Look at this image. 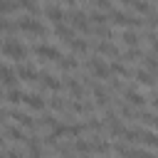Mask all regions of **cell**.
Segmentation results:
<instances>
[{
  "instance_id": "26",
  "label": "cell",
  "mask_w": 158,
  "mask_h": 158,
  "mask_svg": "<svg viewBox=\"0 0 158 158\" xmlns=\"http://www.w3.org/2000/svg\"><path fill=\"white\" fill-rule=\"evenodd\" d=\"M138 15H148V12H153V2H146V0H131L128 2Z\"/></svg>"
},
{
  "instance_id": "6",
  "label": "cell",
  "mask_w": 158,
  "mask_h": 158,
  "mask_svg": "<svg viewBox=\"0 0 158 158\" xmlns=\"http://www.w3.org/2000/svg\"><path fill=\"white\" fill-rule=\"evenodd\" d=\"M86 69H89L94 77H99V79H109V77H111L109 64H104L99 57H89V59H86Z\"/></svg>"
},
{
  "instance_id": "11",
  "label": "cell",
  "mask_w": 158,
  "mask_h": 158,
  "mask_svg": "<svg viewBox=\"0 0 158 158\" xmlns=\"http://www.w3.org/2000/svg\"><path fill=\"white\" fill-rule=\"evenodd\" d=\"M25 146H27V156L30 158H42L44 156V151H42V141L40 138H25Z\"/></svg>"
},
{
  "instance_id": "27",
  "label": "cell",
  "mask_w": 158,
  "mask_h": 158,
  "mask_svg": "<svg viewBox=\"0 0 158 158\" xmlns=\"http://www.w3.org/2000/svg\"><path fill=\"white\" fill-rule=\"evenodd\" d=\"M121 37H123V42H126L128 47H138V44H141V35H138L136 30H123Z\"/></svg>"
},
{
  "instance_id": "30",
  "label": "cell",
  "mask_w": 158,
  "mask_h": 158,
  "mask_svg": "<svg viewBox=\"0 0 158 158\" xmlns=\"http://www.w3.org/2000/svg\"><path fill=\"white\" fill-rule=\"evenodd\" d=\"M22 99H25V91H22V89L15 86V89L7 91V101H10V104H22Z\"/></svg>"
},
{
  "instance_id": "15",
  "label": "cell",
  "mask_w": 158,
  "mask_h": 158,
  "mask_svg": "<svg viewBox=\"0 0 158 158\" xmlns=\"http://www.w3.org/2000/svg\"><path fill=\"white\" fill-rule=\"evenodd\" d=\"M57 67H59V69H64V72H72V69H77V67H79V59H77L74 54H62V57L57 59Z\"/></svg>"
},
{
  "instance_id": "36",
  "label": "cell",
  "mask_w": 158,
  "mask_h": 158,
  "mask_svg": "<svg viewBox=\"0 0 158 158\" xmlns=\"http://www.w3.org/2000/svg\"><path fill=\"white\" fill-rule=\"evenodd\" d=\"M49 106H52L54 111H64V99H59V96H52V99H49Z\"/></svg>"
},
{
  "instance_id": "19",
  "label": "cell",
  "mask_w": 158,
  "mask_h": 158,
  "mask_svg": "<svg viewBox=\"0 0 158 158\" xmlns=\"http://www.w3.org/2000/svg\"><path fill=\"white\" fill-rule=\"evenodd\" d=\"M22 104H27V106H30V109H35V111L44 109V99H42V94H27V91H25Z\"/></svg>"
},
{
  "instance_id": "40",
  "label": "cell",
  "mask_w": 158,
  "mask_h": 158,
  "mask_svg": "<svg viewBox=\"0 0 158 158\" xmlns=\"http://www.w3.org/2000/svg\"><path fill=\"white\" fill-rule=\"evenodd\" d=\"M2 121H5V111L0 109V123H2Z\"/></svg>"
},
{
  "instance_id": "22",
  "label": "cell",
  "mask_w": 158,
  "mask_h": 158,
  "mask_svg": "<svg viewBox=\"0 0 158 158\" xmlns=\"http://www.w3.org/2000/svg\"><path fill=\"white\" fill-rule=\"evenodd\" d=\"M54 35H57V37H62L64 42L74 40V30H72L69 25H64V22H62V25H54Z\"/></svg>"
},
{
  "instance_id": "39",
  "label": "cell",
  "mask_w": 158,
  "mask_h": 158,
  "mask_svg": "<svg viewBox=\"0 0 158 158\" xmlns=\"http://www.w3.org/2000/svg\"><path fill=\"white\" fill-rule=\"evenodd\" d=\"M5 158H25V156H22L20 151H15V148H10V151L5 153Z\"/></svg>"
},
{
  "instance_id": "35",
  "label": "cell",
  "mask_w": 158,
  "mask_h": 158,
  "mask_svg": "<svg viewBox=\"0 0 158 158\" xmlns=\"http://www.w3.org/2000/svg\"><path fill=\"white\" fill-rule=\"evenodd\" d=\"M12 30H17V25L10 22V20H5V17L0 15V32H12Z\"/></svg>"
},
{
  "instance_id": "9",
  "label": "cell",
  "mask_w": 158,
  "mask_h": 158,
  "mask_svg": "<svg viewBox=\"0 0 158 158\" xmlns=\"http://www.w3.org/2000/svg\"><path fill=\"white\" fill-rule=\"evenodd\" d=\"M123 96H126L128 106H138V109H143V106H146V96H143L141 91H133L131 86H123Z\"/></svg>"
},
{
  "instance_id": "23",
  "label": "cell",
  "mask_w": 158,
  "mask_h": 158,
  "mask_svg": "<svg viewBox=\"0 0 158 158\" xmlns=\"http://www.w3.org/2000/svg\"><path fill=\"white\" fill-rule=\"evenodd\" d=\"M96 52H99V54H106V57H121L118 49H116L109 40H106V42H99V44H96Z\"/></svg>"
},
{
  "instance_id": "20",
  "label": "cell",
  "mask_w": 158,
  "mask_h": 158,
  "mask_svg": "<svg viewBox=\"0 0 158 158\" xmlns=\"http://www.w3.org/2000/svg\"><path fill=\"white\" fill-rule=\"evenodd\" d=\"M89 153H101V156H106V153H111V146H109L106 141H99V136H94V141H89Z\"/></svg>"
},
{
  "instance_id": "14",
  "label": "cell",
  "mask_w": 158,
  "mask_h": 158,
  "mask_svg": "<svg viewBox=\"0 0 158 158\" xmlns=\"http://www.w3.org/2000/svg\"><path fill=\"white\" fill-rule=\"evenodd\" d=\"M10 118H15V121H17L22 128H30V131L37 126V123H35V121H32V118L25 114V111H17V109H12V111H10Z\"/></svg>"
},
{
  "instance_id": "5",
  "label": "cell",
  "mask_w": 158,
  "mask_h": 158,
  "mask_svg": "<svg viewBox=\"0 0 158 158\" xmlns=\"http://www.w3.org/2000/svg\"><path fill=\"white\" fill-rule=\"evenodd\" d=\"M111 151H114L116 156H121V158H156V156H153V151L128 148V146H123V143H116V146H111Z\"/></svg>"
},
{
  "instance_id": "3",
  "label": "cell",
  "mask_w": 158,
  "mask_h": 158,
  "mask_svg": "<svg viewBox=\"0 0 158 158\" xmlns=\"http://www.w3.org/2000/svg\"><path fill=\"white\" fill-rule=\"evenodd\" d=\"M64 17L69 20L72 30H81L84 35H89V32H91V27H89V20H86V12H84V10H69V12H64Z\"/></svg>"
},
{
  "instance_id": "34",
  "label": "cell",
  "mask_w": 158,
  "mask_h": 158,
  "mask_svg": "<svg viewBox=\"0 0 158 158\" xmlns=\"http://www.w3.org/2000/svg\"><path fill=\"white\" fill-rule=\"evenodd\" d=\"M94 32H96L99 37H104V40H111V37H114V32H111L106 25H96V30H94Z\"/></svg>"
},
{
  "instance_id": "29",
  "label": "cell",
  "mask_w": 158,
  "mask_h": 158,
  "mask_svg": "<svg viewBox=\"0 0 158 158\" xmlns=\"http://www.w3.org/2000/svg\"><path fill=\"white\" fill-rule=\"evenodd\" d=\"M123 59H126V62H141V59H143V52H141L138 47H131V49L123 52Z\"/></svg>"
},
{
  "instance_id": "18",
  "label": "cell",
  "mask_w": 158,
  "mask_h": 158,
  "mask_svg": "<svg viewBox=\"0 0 158 158\" xmlns=\"http://www.w3.org/2000/svg\"><path fill=\"white\" fill-rule=\"evenodd\" d=\"M40 79H42V84H44L47 89H52V91H59V89H62V81H59L54 74H49V72H40Z\"/></svg>"
},
{
  "instance_id": "28",
  "label": "cell",
  "mask_w": 158,
  "mask_h": 158,
  "mask_svg": "<svg viewBox=\"0 0 158 158\" xmlns=\"http://www.w3.org/2000/svg\"><path fill=\"white\" fill-rule=\"evenodd\" d=\"M69 47H72L74 52H79V54H86V52H89V42H86V40H77V37H74V40H69Z\"/></svg>"
},
{
  "instance_id": "10",
  "label": "cell",
  "mask_w": 158,
  "mask_h": 158,
  "mask_svg": "<svg viewBox=\"0 0 158 158\" xmlns=\"http://www.w3.org/2000/svg\"><path fill=\"white\" fill-rule=\"evenodd\" d=\"M44 15H47L49 22H54V25H62V22H64V10H62L57 2H49V5L44 7Z\"/></svg>"
},
{
  "instance_id": "33",
  "label": "cell",
  "mask_w": 158,
  "mask_h": 158,
  "mask_svg": "<svg viewBox=\"0 0 158 158\" xmlns=\"http://www.w3.org/2000/svg\"><path fill=\"white\" fill-rule=\"evenodd\" d=\"M17 5H22L27 12H40V5L35 0H17Z\"/></svg>"
},
{
  "instance_id": "8",
  "label": "cell",
  "mask_w": 158,
  "mask_h": 158,
  "mask_svg": "<svg viewBox=\"0 0 158 158\" xmlns=\"http://www.w3.org/2000/svg\"><path fill=\"white\" fill-rule=\"evenodd\" d=\"M15 77H20V79H25V81H37V79H40V72H37L32 64H17Z\"/></svg>"
},
{
  "instance_id": "37",
  "label": "cell",
  "mask_w": 158,
  "mask_h": 158,
  "mask_svg": "<svg viewBox=\"0 0 158 158\" xmlns=\"http://www.w3.org/2000/svg\"><path fill=\"white\" fill-rule=\"evenodd\" d=\"M94 5H96V7H101V10H109V12L114 10V5H111V0H94Z\"/></svg>"
},
{
  "instance_id": "24",
  "label": "cell",
  "mask_w": 158,
  "mask_h": 158,
  "mask_svg": "<svg viewBox=\"0 0 158 158\" xmlns=\"http://www.w3.org/2000/svg\"><path fill=\"white\" fill-rule=\"evenodd\" d=\"M109 72H111V74H118V77H123V79H131V69H128L126 64H121V62H111V64H109Z\"/></svg>"
},
{
  "instance_id": "4",
  "label": "cell",
  "mask_w": 158,
  "mask_h": 158,
  "mask_svg": "<svg viewBox=\"0 0 158 158\" xmlns=\"http://www.w3.org/2000/svg\"><path fill=\"white\" fill-rule=\"evenodd\" d=\"M111 22L118 27H141L143 25V20L138 15H128L123 10H111Z\"/></svg>"
},
{
  "instance_id": "25",
  "label": "cell",
  "mask_w": 158,
  "mask_h": 158,
  "mask_svg": "<svg viewBox=\"0 0 158 158\" xmlns=\"http://www.w3.org/2000/svg\"><path fill=\"white\" fill-rule=\"evenodd\" d=\"M69 109L74 114H91L94 111V104H89V101H69Z\"/></svg>"
},
{
  "instance_id": "41",
  "label": "cell",
  "mask_w": 158,
  "mask_h": 158,
  "mask_svg": "<svg viewBox=\"0 0 158 158\" xmlns=\"http://www.w3.org/2000/svg\"><path fill=\"white\" fill-rule=\"evenodd\" d=\"M2 146H5V138H2V136H0V148H2Z\"/></svg>"
},
{
  "instance_id": "12",
  "label": "cell",
  "mask_w": 158,
  "mask_h": 158,
  "mask_svg": "<svg viewBox=\"0 0 158 158\" xmlns=\"http://www.w3.org/2000/svg\"><path fill=\"white\" fill-rule=\"evenodd\" d=\"M131 77H133L138 84L148 86V89H153V86H156V79H153V74H151V72H146V69H136V72H131Z\"/></svg>"
},
{
  "instance_id": "2",
  "label": "cell",
  "mask_w": 158,
  "mask_h": 158,
  "mask_svg": "<svg viewBox=\"0 0 158 158\" xmlns=\"http://www.w3.org/2000/svg\"><path fill=\"white\" fill-rule=\"evenodd\" d=\"M22 32H27V35H35V37H44L47 35V27L40 22V20H32L30 15H22L20 17V22H15Z\"/></svg>"
},
{
  "instance_id": "17",
  "label": "cell",
  "mask_w": 158,
  "mask_h": 158,
  "mask_svg": "<svg viewBox=\"0 0 158 158\" xmlns=\"http://www.w3.org/2000/svg\"><path fill=\"white\" fill-rule=\"evenodd\" d=\"M0 81H2V84H7L10 89H15V86H17V77H15V72H12L10 67H5V64H0Z\"/></svg>"
},
{
  "instance_id": "31",
  "label": "cell",
  "mask_w": 158,
  "mask_h": 158,
  "mask_svg": "<svg viewBox=\"0 0 158 158\" xmlns=\"http://www.w3.org/2000/svg\"><path fill=\"white\" fill-rule=\"evenodd\" d=\"M86 20H91L94 25H106V20H109V17H106L104 12H99V10H94V12H89V15H86Z\"/></svg>"
},
{
  "instance_id": "7",
  "label": "cell",
  "mask_w": 158,
  "mask_h": 158,
  "mask_svg": "<svg viewBox=\"0 0 158 158\" xmlns=\"http://www.w3.org/2000/svg\"><path fill=\"white\" fill-rule=\"evenodd\" d=\"M32 52H35L40 59H54V62H57V59L62 57V52H59L57 47L47 44V42H42V44H35V47H32Z\"/></svg>"
},
{
  "instance_id": "32",
  "label": "cell",
  "mask_w": 158,
  "mask_h": 158,
  "mask_svg": "<svg viewBox=\"0 0 158 158\" xmlns=\"http://www.w3.org/2000/svg\"><path fill=\"white\" fill-rule=\"evenodd\" d=\"M17 7V0H0V12H15Z\"/></svg>"
},
{
  "instance_id": "43",
  "label": "cell",
  "mask_w": 158,
  "mask_h": 158,
  "mask_svg": "<svg viewBox=\"0 0 158 158\" xmlns=\"http://www.w3.org/2000/svg\"><path fill=\"white\" fill-rule=\"evenodd\" d=\"M0 94H2V89H0Z\"/></svg>"
},
{
  "instance_id": "38",
  "label": "cell",
  "mask_w": 158,
  "mask_h": 158,
  "mask_svg": "<svg viewBox=\"0 0 158 158\" xmlns=\"http://www.w3.org/2000/svg\"><path fill=\"white\" fill-rule=\"evenodd\" d=\"M42 123H44V126H57V118H54L52 114H44V116H42Z\"/></svg>"
},
{
  "instance_id": "13",
  "label": "cell",
  "mask_w": 158,
  "mask_h": 158,
  "mask_svg": "<svg viewBox=\"0 0 158 158\" xmlns=\"http://www.w3.org/2000/svg\"><path fill=\"white\" fill-rule=\"evenodd\" d=\"M91 94H94V101H96V106H101V109H106V106H109V91H106L104 86H99V84H91Z\"/></svg>"
},
{
  "instance_id": "1",
  "label": "cell",
  "mask_w": 158,
  "mask_h": 158,
  "mask_svg": "<svg viewBox=\"0 0 158 158\" xmlns=\"http://www.w3.org/2000/svg\"><path fill=\"white\" fill-rule=\"evenodd\" d=\"M0 52H2L5 57H10V59H17V62L27 59V54H30V49H27L17 37H7V40L2 42V47H0Z\"/></svg>"
},
{
  "instance_id": "21",
  "label": "cell",
  "mask_w": 158,
  "mask_h": 158,
  "mask_svg": "<svg viewBox=\"0 0 158 158\" xmlns=\"http://www.w3.org/2000/svg\"><path fill=\"white\" fill-rule=\"evenodd\" d=\"M5 136L10 138V141H17V143H25V131L22 128H17V126H5Z\"/></svg>"
},
{
  "instance_id": "16",
  "label": "cell",
  "mask_w": 158,
  "mask_h": 158,
  "mask_svg": "<svg viewBox=\"0 0 158 158\" xmlns=\"http://www.w3.org/2000/svg\"><path fill=\"white\" fill-rule=\"evenodd\" d=\"M64 86L72 91L74 99H81V96H84V84H79L74 77H64Z\"/></svg>"
},
{
  "instance_id": "42",
  "label": "cell",
  "mask_w": 158,
  "mask_h": 158,
  "mask_svg": "<svg viewBox=\"0 0 158 158\" xmlns=\"http://www.w3.org/2000/svg\"><path fill=\"white\" fill-rule=\"evenodd\" d=\"M0 158H5V153H2V151H0Z\"/></svg>"
}]
</instances>
